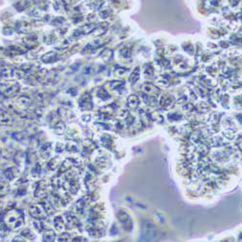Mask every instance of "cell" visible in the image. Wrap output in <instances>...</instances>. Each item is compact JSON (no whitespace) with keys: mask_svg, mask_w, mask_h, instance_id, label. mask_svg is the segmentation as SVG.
I'll return each mask as SVG.
<instances>
[{"mask_svg":"<svg viewBox=\"0 0 242 242\" xmlns=\"http://www.w3.org/2000/svg\"><path fill=\"white\" fill-rule=\"evenodd\" d=\"M118 219L123 225V227L126 231H131L133 228V222L131 221V218L126 212L119 211L118 212Z\"/></svg>","mask_w":242,"mask_h":242,"instance_id":"6da1fadb","label":"cell"},{"mask_svg":"<svg viewBox=\"0 0 242 242\" xmlns=\"http://www.w3.org/2000/svg\"><path fill=\"white\" fill-rule=\"evenodd\" d=\"M139 77H140L139 68H137V69L133 72V74H132V76H131V78H130V82H131L132 83H136V82H137V79H138Z\"/></svg>","mask_w":242,"mask_h":242,"instance_id":"7a4b0ae2","label":"cell"}]
</instances>
